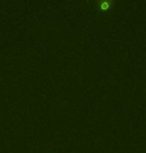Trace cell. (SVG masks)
<instances>
[{
  "instance_id": "cell-1",
  "label": "cell",
  "mask_w": 146,
  "mask_h": 153,
  "mask_svg": "<svg viewBox=\"0 0 146 153\" xmlns=\"http://www.w3.org/2000/svg\"><path fill=\"white\" fill-rule=\"evenodd\" d=\"M114 2L113 1H102V2H97V5H99V8L102 11H106L109 10V9L112 8Z\"/></svg>"
}]
</instances>
